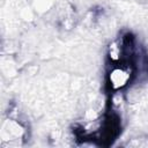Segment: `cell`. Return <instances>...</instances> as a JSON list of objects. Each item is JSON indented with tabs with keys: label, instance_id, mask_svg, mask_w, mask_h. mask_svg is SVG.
<instances>
[{
	"label": "cell",
	"instance_id": "6da1fadb",
	"mask_svg": "<svg viewBox=\"0 0 148 148\" xmlns=\"http://www.w3.org/2000/svg\"><path fill=\"white\" fill-rule=\"evenodd\" d=\"M132 73L133 72H132V67L130 64L124 62V64L114 65L108 74L109 87L114 91L125 88L131 81Z\"/></svg>",
	"mask_w": 148,
	"mask_h": 148
}]
</instances>
